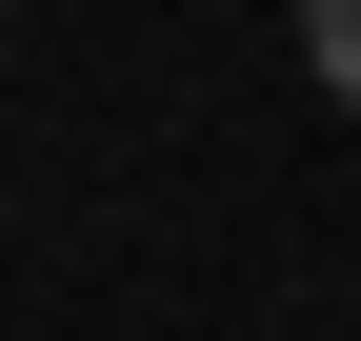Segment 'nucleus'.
Returning <instances> with one entry per match:
<instances>
[{
  "label": "nucleus",
  "mask_w": 361,
  "mask_h": 341,
  "mask_svg": "<svg viewBox=\"0 0 361 341\" xmlns=\"http://www.w3.org/2000/svg\"><path fill=\"white\" fill-rule=\"evenodd\" d=\"M301 61H322V101L361 120V0H301Z\"/></svg>",
  "instance_id": "f257e3e1"
}]
</instances>
